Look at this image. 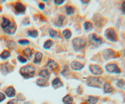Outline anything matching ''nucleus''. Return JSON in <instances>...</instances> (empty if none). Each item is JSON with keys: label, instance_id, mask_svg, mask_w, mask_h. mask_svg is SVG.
Segmentation results:
<instances>
[{"label": "nucleus", "instance_id": "1", "mask_svg": "<svg viewBox=\"0 0 125 104\" xmlns=\"http://www.w3.org/2000/svg\"><path fill=\"white\" fill-rule=\"evenodd\" d=\"M73 47L76 52L83 50L86 44V40L83 37H76L72 41Z\"/></svg>", "mask_w": 125, "mask_h": 104}, {"label": "nucleus", "instance_id": "2", "mask_svg": "<svg viewBox=\"0 0 125 104\" xmlns=\"http://www.w3.org/2000/svg\"><path fill=\"white\" fill-rule=\"evenodd\" d=\"M20 73L24 78H30L34 76L35 74V69L31 65H27L21 68Z\"/></svg>", "mask_w": 125, "mask_h": 104}, {"label": "nucleus", "instance_id": "3", "mask_svg": "<svg viewBox=\"0 0 125 104\" xmlns=\"http://www.w3.org/2000/svg\"><path fill=\"white\" fill-rule=\"evenodd\" d=\"M104 36L108 41L111 42H115L118 41V35H117L116 31L115 29L110 27V28L107 29L104 33Z\"/></svg>", "mask_w": 125, "mask_h": 104}, {"label": "nucleus", "instance_id": "4", "mask_svg": "<svg viewBox=\"0 0 125 104\" xmlns=\"http://www.w3.org/2000/svg\"><path fill=\"white\" fill-rule=\"evenodd\" d=\"M89 40H90V43L92 44L93 46H99L103 43V39L102 37L98 36L95 33L90 34V36H89Z\"/></svg>", "mask_w": 125, "mask_h": 104}, {"label": "nucleus", "instance_id": "5", "mask_svg": "<svg viewBox=\"0 0 125 104\" xmlns=\"http://www.w3.org/2000/svg\"><path fill=\"white\" fill-rule=\"evenodd\" d=\"M13 69H14V68H13V66H11L8 62L0 64V72L4 76L9 74V73L11 72Z\"/></svg>", "mask_w": 125, "mask_h": 104}, {"label": "nucleus", "instance_id": "6", "mask_svg": "<svg viewBox=\"0 0 125 104\" xmlns=\"http://www.w3.org/2000/svg\"><path fill=\"white\" fill-rule=\"evenodd\" d=\"M105 69L108 72L119 74L121 72V69L116 64H109L105 66Z\"/></svg>", "mask_w": 125, "mask_h": 104}, {"label": "nucleus", "instance_id": "7", "mask_svg": "<svg viewBox=\"0 0 125 104\" xmlns=\"http://www.w3.org/2000/svg\"><path fill=\"white\" fill-rule=\"evenodd\" d=\"M90 72L91 74H93L94 76H100L101 74L103 73V70L102 68L100 66H98V65H91L89 67Z\"/></svg>", "mask_w": 125, "mask_h": 104}, {"label": "nucleus", "instance_id": "8", "mask_svg": "<svg viewBox=\"0 0 125 104\" xmlns=\"http://www.w3.org/2000/svg\"><path fill=\"white\" fill-rule=\"evenodd\" d=\"M101 84V81L100 78L98 77H90L88 79V85L91 87H98V86H100Z\"/></svg>", "mask_w": 125, "mask_h": 104}, {"label": "nucleus", "instance_id": "9", "mask_svg": "<svg viewBox=\"0 0 125 104\" xmlns=\"http://www.w3.org/2000/svg\"><path fill=\"white\" fill-rule=\"evenodd\" d=\"M115 54V51L111 49H107L103 52V56L104 60H109V59L112 58Z\"/></svg>", "mask_w": 125, "mask_h": 104}, {"label": "nucleus", "instance_id": "10", "mask_svg": "<svg viewBox=\"0 0 125 104\" xmlns=\"http://www.w3.org/2000/svg\"><path fill=\"white\" fill-rule=\"evenodd\" d=\"M3 31L4 33H6V34H14L15 33L16 31V26L15 23H11L10 24V26H8L6 28L4 29Z\"/></svg>", "mask_w": 125, "mask_h": 104}, {"label": "nucleus", "instance_id": "11", "mask_svg": "<svg viewBox=\"0 0 125 104\" xmlns=\"http://www.w3.org/2000/svg\"><path fill=\"white\" fill-rule=\"evenodd\" d=\"M14 9L18 14H23L26 11V7L20 2H17L14 6Z\"/></svg>", "mask_w": 125, "mask_h": 104}, {"label": "nucleus", "instance_id": "12", "mask_svg": "<svg viewBox=\"0 0 125 104\" xmlns=\"http://www.w3.org/2000/svg\"><path fill=\"white\" fill-rule=\"evenodd\" d=\"M94 21L97 27H100L103 24V17L100 14H95L94 17Z\"/></svg>", "mask_w": 125, "mask_h": 104}, {"label": "nucleus", "instance_id": "13", "mask_svg": "<svg viewBox=\"0 0 125 104\" xmlns=\"http://www.w3.org/2000/svg\"><path fill=\"white\" fill-rule=\"evenodd\" d=\"M70 67L74 70H81L84 66L81 63L79 62L78 61H73L70 64Z\"/></svg>", "mask_w": 125, "mask_h": 104}, {"label": "nucleus", "instance_id": "14", "mask_svg": "<svg viewBox=\"0 0 125 104\" xmlns=\"http://www.w3.org/2000/svg\"><path fill=\"white\" fill-rule=\"evenodd\" d=\"M52 86H53V87H54V88H60V87H61L63 86V84L61 82V80H60V78H58V77H56L52 81Z\"/></svg>", "mask_w": 125, "mask_h": 104}, {"label": "nucleus", "instance_id": "15", "mask_svg": "<svg viewBox=\"0 0 125 104\" xmlns=\"http://www.w3.org/2000/svg\"><path fill=\"white\" fill-rule=\"evenodd\" d=\"M5 94L8 97H13L16 95V90L13 87H9L5 90Z\"/></svg>", "mask_w": 125, "mask_h": 104}, {"label": "nucleus", "instance_id": "16", "mask_svg": "<svg viewBox=\"0 0 125 104\" xmlns=\"http://www.w3.org/2000/svg\"><path fill=\"white\" fill-rule=\"evenodd\" d=\"M43 54L41 52H37L35 54V56H34V59L33 61V63L35 64H40V62L41 61V59L43 58Z\"/></svg>", "mask_w": 125, "mask_h": 104}, {"label": "nucleus", "instance_id": "17", "mask_svg": "<svg viewBox=\"0 0 125 104\" xmlns=\"http://www.w3.org/2000/svg\"><path fill=\"white\" fill-rule=\"evenodd\" d=\"M36 85L40 87H46L48 85V82L46 78H39L36 81Z\"/></svg>", "mask_w": 125, "mask_h": 104}, {"label": "nucleus", "instance_id": "18", "mask_svg": "<svg viewBox=\"0 0 125 104\" xmlns=\"http://www.w3.org/2000/svg\"><path fill=\"white\" fill-rule=\"evenodd\" d=\"M39 76L40 77H42L43 78L48 79L50 76V72L48 69H43L39 73Z\"/></svg>", "mask_w": 125, "mask_h": 104}, {"label": "nucleus", "instance_id": "19", "mask_svg": "<svg viewBox=\"0 0 125 104\" xmlns=\"http://www.w3.org/2000/svg\"><path fill=\"white\" fill-rule=\"evenodd\" d=\"M103 88L104 92V93H106V94L111 93L114 90L113 87L110 84H108V83H105V84H104Z\"/></svg>", "mask_w": 125, "mask_h": 104}, {"label": "nucleus", "instance_id": "20", "mask_svg": "<svg viewBox=\"0 0 125 104\" xmlns=\"http://www.w3.org/2000/svg\"><path fill=\"white\" fill-rule=\"evenodd\" d=\"M33 51L30 48H26L25 49L24 51H23V54L24 56H25L26 57H27L28 59H30L31 57H32V55H33Z\"/></svg>", "mask_w": 125, "mask_h": 104}, {"label": "nucleus", "instance_id": "21", "mask_svg": "<svg viewBox=\"0 0 125 104\" xmlns=\"http://www.w3.org/2000/svg\"><path fill=\"white\" fill-rule=\"evenodd\" d=\"M48 67L50 69H51V70H55L56 69L58 68V66L56 62H54V61L51 60V59H50L48 62V64H47Z\"/></svg>", "mask_w": 125, "mask_h": 104}, {"label": "nucleus", "instance_id": "22", "mask_svg": "<svg viewBox=\"0 0 125 104\" xmlns=\"http://www.w3.org/2000/svg\"><path fill=\"white\" fill-rule=\"evenodd\" d=\"M98 100V97H93V96H89L88 100H86V103L87 104H96Z\"/></svg>", "mask_w": 125, "mask_h": 104}, {"label": "nucleus", "instance_id": "23", "mask_svg": "<svg viewBox=\"0 0 125 104\" xmlns=\"http://www.w3.org/2000/svg\"><path fill=\"white\" fill-rule=\"evenodd\" d=\"M11 23V22L8 19L6 18V17H3V22L1 24V27L3 29L6 28L8 26H10V24Z\"/></svg>", "mask_w": 125, "mask_h": 104}, {"label": "nucleus", "instance_id": "24", "mask_svg": "<svg viewBox=\"0 0 125 104\" xmlns=\"http://www.w3.org/2000/svg\"><path fill=\"white\" fill-rule=\"evenodd\" d=\"M27 34L29 36L36 38L38 36V32L36 29H32V30H28L27 32Z\"/></svg>", "mask_w": 125, "mask_h": 104}, {"label": "nucleus", "instance_id": "25", "mask_svg": "<svg viewBox=\"0 0 125 104\" xmlns=\"http://www.w3.org/2000/svg\"><path fill=\"white\" fill-rule=\"evenodd\" d=\"M73 101V98L70 95H67L62 98V102L65 104H71Z\"/></svg>", "mask_w": 125, "mask_h": 104}, {"label": "nucleus", "instance_id": "26", "mask_svg": "<svg viewBox=\"0 0 125 104\" xmlns=\"http://www.w3.org/2000/svg\"><path fill=\"white\" fill-rule=\"evenodd\" d=\"M62 35H63V36H64V37L66 39H69L71 37L72 34H71V32L70 29H64L62 31Z\"/></svg>", "mask_w": 125, "mask_h": 104}, {"label": "nucleus", "instance_id": "27", "mask_svg": "<svg viewBox=\"0 0 125 104\" xmlns=\"http://www.w3.org/2000/svg\"><path fill=\"white\" fill-rule=\"evenodd\" d=\"M11 56V54H10V52H9L8 51L4 50L1 54H0V57L2 59H6L9 58Z\"/></svg>", "mask_w": 125, "mask_h": 104}, {"label": "nucleus", "instance_id": "28", "mask_svg": "<svg viewBox=\"0 0 125 104\" xmlns=\"http://www.w3.org/2000/svg\"><path fill=\"white\" fill-rule=\"evenodd\" d=\"M84 28L86 31H90L93 29V24L90 22H86L84 24Z\"/></svg>", "mask_w": 125, "mask_h": 104}, {"label": "nucleus", "instance_id": "29", "mask_svg": "<svg viewBox=\"0 0 125 104\" xmlns=\"http://www.w3.org/2000/svg\"><path fill=\"white\" fill-rule=\"evenodd\" d=\"M53 43L51 40H47L46 41L44 42V44H43V47L45 49H48L51 47V46L53 45Z\"/></svg>", "mask_w": 125, "mask_h": 104}, {"label": "nucleus", "instance_id": "30", "mask_svg": "<svg viewBox=\"0 0 125 104\" xmlns=\"http://www.w3.org/2000/svg\"><path fill=\"white\" fill-rule=\"evenodd\" d=\"M74 12V8L73 6H68L66 8V13L67 15L70 16L71 14H73Z\"/></svg>", "mask_w": 125, "mask_h": 104}, {"label": "nucleus", "instance_id": "31", "mask_svg": "<svg viewBox=\"0 0 125 104\" xmlns=\"http://www.w3.org/2000/svg\"><path fill=\"white\" fill-rule=\"evenodd\" d=\"M65 19V16L63 15H60L58 17V26H62V23L64 22V20Z\"/></svg>", "mask_w": 125, "mask_h": 104}, {"label": "nucleus", "instance_id": "32", "mask_svg": "<svg viewBox=\"0 0 125 104\" xmlns=\"http://www.w3.org/2000/svg\"><path fill=\"white\" fill-rule=\"evenodd\" d=\"M125 86V81L123 79H119L116 83V86L119 88H123Z\"/></svg>", "mask_w": 125, "mask_h": 104}, {"label": "nucleus", "instance_id": "33", "mask_svg": "<svg viewBox=\"0 0 125 104\" xmlns=\"http://www.w3.org/2000/svg\"><path fill=\"white\" fill-rule=\"evenodd\" d=\"M49 34H50V36H51V37H56L58 36V33L56 31L53 30V29H50V31H49Z\"/></svg>", "mask_w": 125, "mask_h": 104}, {"label": "nucleus", "instance_id": "34", "mask_svg": "<svg viewBox=\"0 0 125 104\" xmlns=\"http://www.w3.org/2000/svg\"><path fill=\"white\" fill-rule=\"evenodd\" d=\"M8 47L10 49H14L16 47V44L13 41H8L7 44Z\"/></svg>", "mask_w": 125, "mask_h": 104}, {"label": "nucleus", "instance_id": "35", "mask_svg": "<svg viewBox=\"0 0 125 104\" xmlns=\"http://www.w3.org/2000/svg\"><path fill=\"white\" fill-rule=\"evenodd\" d=\"M18 60L21 63H26L27 62V59H26L24 57L21 56H18Z\"/></svg>", "mask_w": 125, "mask_h": 104}, {"label": "nucleus", "instance_id": "36", "mask_svg": "<svg viewBox=\"0 0 125 104\" xmlns=\"http://www.w3.org/2000/svg\"><path fill=\"white\" fill-rule=\"evenodd\" d=\"M18 43L20 44H21V45H26V44H28L30 43V41L28 40H26V39H21V40L19 41Z\"/></svg>", "mask_w": 125, "mask_h": 104}, {"label": "nucleus", "instance_id": "37", "mask_svg": "<svg viewBox=\"0 0 125 104\" xmlns=\"http://www.w3.org/2000/svg\"><path fill=\"white\" fill-rule=\"evenodd\" d=\"M6 104H20L19 100L17 99H13L9 101Z\"/></svg>", "mask_w": 125, "mask_h": 104}, {"label": "nucleus", "instance_id": "38", "mask_svg": "<svg viewBox=\"0 0 125 104\" xmlns=\"http://www.w3.org/2000/svg\"><path fill=\"white\" fill-rule=\"evenodd\" d=\"M5 98H6L5 95H4L3 93L0 92V102H3L4 100H5Z\"/></svg>", "mask_w": 125, "mask_h": 104}, {"label": "nucleus", "instance_id": "39", "mask_svg": "<svg viewBox=\"0 0 125 104\" xmlns=\"http://www.w3.org/2000/svg\"><path fill=\"white\" fill-rule=\"evenodd\" d=\"M54 2L56 4H58V5H61V4H62L64 3V0H54Z\"/></svg>", "mask_w": 125, "mask_h": 104}, {"label": "nucleus", "instance_id": "40", "mask_svg": "<svg viewBox=\"0 0 125 104\" xmlns=\"http://www.w3.org/2000/svg\"><path fill=\"white\" fill-rule=\"evenodd\" d=\"M121 11L123 13H125V1L123 2L121 4Z\"/></svg>", "mask_w": 125, "mask_h": 104}, {"label": "nucleus", "instance_id": "41", "mask_svg": "<svg viewBox=\"0 0 125 104\" xmlns=\"http://www.w3.org/2000/svg\"><path fill=\"white\" fill-rule=\"evenodd\" d=\"M39 8H40V9H44V4H43V3H40V4H39Z\"/></svg>", "mask_w": 125, "mask_h": 104}, {"label": "nucleus", "instance_id": "42", "mask_svg": "<svg viewBox=\"0 0 125 104\" xmlns=\"http://www.w3.org/2000/svg\"><path fill=\"white\" fill-rule=\"evenodd\" d=\"M81 2L83 4H88L90 1H81Z\"/></svg>", "mask_w": 125, "mask_h": 104}, {"label": "nucleus", "instance_id": "43", "mask_svg": "<svg viewBox=\"0 0 125 104\" xmlns=\"http://www.w3.org/2000/svg\"><path fill=\"white\" fill-rule=\"evenodd\" d=\"M123 55L125 56V49L123 51Z\"/></svg>", "mask_w": 125, "mask_h": 104}, {"label": "nucleus", "instance_id": "44", "mask_svg": "<svg viewBox=\"0 0 125 104\" xmlns=\"http://www.w3.org/2000/svg\"></svg>", "mask_w": 125, "mask_h": 104}, {"label": "nucleus", "instance_id": "45", "mask_svg": "<svg viewBox=\"0 0 125 104\" xmlns=\"http://www.w3.org/2000/svg\"></svg>", "mask_w": 125, "mask_h": 104}]
</instances>
